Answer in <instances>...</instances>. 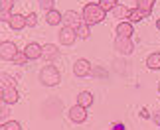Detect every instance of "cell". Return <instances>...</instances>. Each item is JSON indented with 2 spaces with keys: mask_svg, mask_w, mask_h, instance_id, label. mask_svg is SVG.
<instances>
[{
  "mask_svg": "<svg viewBox=\"0 0 160 130\" xmlns=\"http://www.w3.org/2000/svg\"><path fill=\"white\" fill-rule=\"evenodd\" d=\"M83 22L87 24V26H93V24H99L105 20V10L101 8V4L97 2H89L87 6L83 8Z\"/></svg>",
  "mask_w": 160,
  "mask_h": 130,
  "instance_id": "cell-1",
  "label": "cell"
},
{
  "mask_svg": "<svg viewBox=\"0 0 160 130\" xmlns=\"http://www.w3.org/2000/svg\"><path fill=\"white\" fill-rule=\"evenodd\" d=\"M40 81L44 83V85H48V87H55V85H59V81H61L59 71L55 69L53 65H46L44 69H42V73H40Z\"/></svg>",
  "mask_w": 160,
  "mask_h": 130,
  "instance_id": "cell-2",
  "label": "cell"
},
{
  "mask_svg": "<svg viewBox=\"0 0 160 130\" xmlns=\"http://www.w3.org/2000/svg\"><path fill=\"white\" fill-rule=\"evenodd\" d=\"M16 53H18V49H16V46L12 41H2L0 43V57L4 61H12Z\"/></svg>",
  "mask_w": 160,
  "mask_h": 130,
  "instance_id": "cell-3",
  "label": "cell"
},
{
  "mask_svg": "<svg viewBox=\"0 0 160 130\" xmlns=\"http://www.w3.org/2000/svg\"><path fill=\"white\" fill-rule=\"evenodd\" d=\"M77 40V32L73 28H69V26H63L59 30V41L63 43V46H71L73 41Z\"/></svg>",
  "mask_w": 160,
  "mask_h": 130,
  "instance_id": "cell-4",
  "label": "cell"
},
{
  "mask_svg": "<svg viewBox=\"0 0 160 130\" xmlns=\"http://www.w3.org/2000/svg\"><path fill=\"white\" fill-rule=\"evenodd\" d=\"M67 114H69V118H71L73 122H85V120H87V108L81 107V104H75V107H71Z\"/></svg>",
  "mask_w": 160,
  "mask_h": 130,
  "instance_id": "cell-5",
  "label": "cell"
},
{
  "mask_svg": "<svg viewBox=\"0 0 160 130\" xmlns=\"http://www.w3.org/2000/svg\"><path fill=\"white\" fill-rule=\"evenodd\" d=\"M115 49H119L121 53H132V49H134V46H132V40L131 38H119L117 36V40H115Z\"/></svg>",
  "mask_w": 160,
  "mask_h": 130,
  "instance_id": "cell-6",
  "label": "cell"
},
{
  "mask_svg": "<svg viewBox=\"0 0 160 130\" xmlns=\"http://www.w3.org/2000/svg\"><path fill=\"white\" fill-rule=\"evenodd\" d=\"M63 22H65V26H69L73 30H77L79 28V24L83 22V18L77 14V12H73V10H67L65 14H63Z\"/></svg>",
  "mask_w": 160,
  "mask_h": 130,
  "instance_id": "cell-7",
  "label": "cell"
},
{
  "mask_svg": "<svg viewBox=\"0 0 160 130\" xmlns=\"http://www.w3.org/2000/svg\"><path fill=\"white\" fill-rule=\"evenodd\" d=\"M73 73H75L77 77H85L91 73V63L87 59H77L75 65H73Z\"/></svg>",
  "mask_w": 160,
  "mask_h": 130,
  "instance_id": "cell-8",
  "label": "cell"
},
{
  "mask_svg": "<svg viewBox=\"0 0 160 130\" xmlns=\"http://www.w3.org/2000/svg\"><path fill=\"white\" fill-rule=\"evenodd\" d=\"M2 103L6 104H14L18 103V99H20V95H18V91H16V87H6V89H2Z\"/></svg>",
  "mask_w": 160,
  "mask_h": 130,
  "instance_id": "cell-9",
  "label": "cell"
},
{
  "mask_svg": "<svg viewBox=\"0 0 160 130\" xmlns=\"http://www.w3.org/2000/svg\"><path fill=\"white\" fill-rule=\"evenodd\" d=\"M132 34H134V30H132L131 22H121L119 26H117V36H119V38H131Z\"/></svg>",
  "mask_w": 160,
  "mask_h": 130,
  "instance_id": "cell-10",
  "label": "cell"
},
{
  "mask_svg": "<svg viewBox=\"0 0 160 130\" xmlns=\"http://www.w3.org/2000/svg\"><path fill=\"white\" fill-rule=\"evenodd\" d=\"M10 28L12 30H16V32H20L22 28H26V16H22V14H12L10 18Z\"/></svg>",
  "mask_w": 160,
  "mask_h": 130,
  "instance_id": "cell-11",
  "label": "cell"
},
{
  "mask_svg": "<svg viewBox=\"0 0 160 130\" xmlns=\"http://www.w3.org/2000/svg\"><path fill=\"white\" fill-rule=\"evenodd\" d=\"M24 53H26L28 59H38V57H42V46H38V43H28Z\"/></svg>",
  "mask_w": 160,
  "mask_h": 130,
  "instance_id": "cell-12",
  "label": "cell"
},
{
  "mask_svg": "<svg viewBox=\"0 0 160 130\" xmlns=\"http://www.w3.org/2000/svg\"><path fill=\"white\" fill-rule=\"evenodd\" d=\"M152 6H154V0H137V8L146 16H150V12H152Z\"/></svg>",
  "mask_w": 160,
  "mask_h": 130,
  "instance_id": "cell-13",
  "label": "cell"
},
{
  "mask_svg": "<svg viewBox=\"0 0 160 130\" xmlns=\"http://www.w3.org/2000/svg\"><path fill=\"white\" fill-rule=\"evenodd\" d=\"M77 104H81V107H91L93 104V95L91 93H87V91H83V93H79L77 95Z\"/></svg>",
  "mask_w": 160,
  "mask_h": 130,
  "instance_id": "cell-14",
  "label": "cell"
},
{
  "mask_svg": "<svg viewBox=\"0 0 160 130\" xmlns=\"http://www.w3.org/2000/svg\"><path fill=\"white\" fill-rule=\"evenodd\" d=\"M46 20H48V24H50V26H58L59 22H63V16H61L59 12L53 8V10H50V12H48Z\"/></svg>",
  "mask_w": 160,
  "mask_h": 130,
  "instance_id": "cell-15",
  "label": "cell"
},
{
  "mask_svg": "<svg viewBox=\"0 0 160 130\" xmlns=\"http://www.w3.org/2000/svg\"><path fill=\"white\" fill-rule=\"evenodd\" d=\"M55 55H58V47L52 46V43H48V46L42 47V57H44V59L50 61V59H53V57H55Z\"/></svg>",
  "mask_w": 160,
  "mask_h": 130,
  "instance_id": "cell-16",
  "label": "cell"
},
{
  "mask_svg": "<svg viewBox=\"0 0 160 130\" xmlns=\"http://www.w3.org/2000/svg\"><path fill=\"white\" fill-rule=\"evenodd\" d=\"M146 67L148 69H160V53H150L146 57Z\"/></svg>",
  "mask_w": 160,
  "mask_h": 130,
  "instance_id": "cell-17",
  "label": "cell"
},
{
  "mask_svg": "<svg viewBox=\"0 0 160 130\" xmlns=\"http://www.w3.org/2000/svg\"><path fill=\"white\" fill-rule=\"evenodd\" d=\"M127 18H128V22H131V24H134V22H140V20H142L144 14H142V12H140L138 8H132V10H128Z\"/></svg>",
  "mask_w": 160,
  "mask_h": 130,
  "instance_id": "cell-18",
  "label": "cell"
},
{
  "mask_svg": "<svg viewBox=\"0 0 160 130\" xmlns=\"http://www.w3.org/2000/svg\"><path fill=\"white\" fill-rule=\"evenodd\" d=\"M75 32H77V38H81V40H87L89 36H91V32H89V26H87L85 22H81V24H79V28L75 30Z\"/></svg>",
  "mask_w": 160,
  "mask_h": 130,
  "instance_id": "cell-19",
  "label": "cell"
},
{
  "mask_svg": "<svg viewBox=\"0 0 160 130\" xmlns=\"http://www.w3.org/2000/svg\"><path fill=\"white\" fill-rule=\"evenodd\" d=\"M0 85H2V89H6V87H16L14 77L8 75V73H2V75H0Z\"/></svg>",
  "mask_w": 160,
  "mask_h": 130,
  "instance_id": "cell-20",
  "label": "cell"
},
{
  "mask_svg": "<svg viewBox=\"0 0 160 130\" xmlns=\"http://www.w3.org/2000/svg\"><path fill=\"white\" fill-rule=\"evenodd\" d=\"M127 14H128V8H127V6H122V4H117L115 8H113V16L115 18H127Z\"/></svg>",
  "mask_w": 160,
  "mask_h": 130,
  "instance_id": "cell-21",
  "label": "cell"
},
{
  "mask_svg": "<svg viewBox=\"0 0 160 130\" xmlns=\"http://www.w3.org/2000/svg\"><path fill=\"white\" fill-rule=\"evenodd\" d=\"M99 4H101V8L107 12V10H113L115 6L119 4V0H99Z\"/></svg>",
  "mask_w": 160,
  "mask_h": 130,
  "instance_id": "cell-22",
  "label": "cell"
},
{
  "mask_svg": "<svg viewBox=\"0 0 160 130\" xmlns=\"http://www.w3.org/2000/svg\"><path fill=\"white\" fill-rule=\"evenodd\" d=\"M18 0H0V10L2 12H12V6H14Z\"/></svg>",
  "mask_w": 160,
  "mask_h": 130,
  "instance_id": "cell-23",
  "label": "cell"
},
{
  "mask_svg": "<svg viewBox=\"0 0 160 130\" xmlns=\"http://www.w3.org/2000/svg\"><path fill=\"white\" fill-rule=\"evenodd\" d=\"M12 61H14L16 65H26L28 57H26V53H24V51H18V53L14 55V59H12Z\"/></svg>",
  "mask_w": 160,
  "mask_h": 130,
  "instance_id": "cell-24",
  "label": "cell"
},
{
  "mask_svg": "<svg viewBox=\"0 0 160 130\" xmlns=\"http://www.w3.org/2000/svg\"><path fill=\"white\" fill-rule=\"evenodd\" d=\"M38 2H40V6H42L44 10H48V12H50V10H53V4H55V0H38Z\"/></svg>",
  "mask_w": 160,
  "mask_h": 130,
  "instance_id": "cell-25",
  "label": "cell"
},
{
  "mask_svg": "<svg viewBox=\"0 0 160 130\" xmlns=\"http://www.w3.org/2000/svg\"><path fill=\"white\" fill-rule=\"evenodd\" d=\"M36 24H38V16H36V14L26 16V26L28 28H36Z\"/></svg>",
  "mask_w": 160,
  "mask_h": 130,
  "instance_id": "cell-26",
  "label": "cell"
},
{
  "mask_svg": "<svg viewBox=\"0 0 160 130\" xmlns=\"http://www.w3.org/2000/svg\"><path fill=\"white\" fill-rule=\"evenodd\" d=\"M6 130H22V126H20V122H16V120H10V122H6Z\"/></svg>",
  "mask_w": 160,
  "mask_h": 130,
  "instance_id": "cell-27",
  "label": "cell"
},
{
  "mask_svg": "<svg viewBox=\"0 0 160 130\" xmlns=\"http://www.w3.org/2000/svg\"><path fill=\"white\" fill-rule=\"evenodd\" d=\"M10 18H12V12H2L0 10V20L2 22H10Z\"/></svg>",
  "mask_w": 160,
  "mask_h": 130,
  "instance_id": "cell-28",
  "label": "cell"
},
{
  "mask_svg": "<svg viewBox=\"0 0 160 130\" xmlns=\"http://www.w3.org/2000/svg\"><path fill=\"white\" fill-rule=\"evenodd\" d=\"M113 130H127V128H125L122 122H117V124H113Z\"/></svg>",
  "mask_w": 160,
  "mask_h": 130,
  "instance_id": "cell-29",
  "label": "cell"
},
{
  "mask_svg": "<svg viewBox=\"0 0 160 130\" xmlns=\"http://www.w3.org/2000/svg\"><path fill=\"white\" fill-rule=\"evenodd\" d=\"M140 116H142V118H148V116H150V113H148L146 108H140Z\"/></svg>",
  "mask_w": 160,
  "mask_h": 130,
  "instance_id": "cell-30",
  "label": "cell"
},
{
  "mask_svg": "<svg viewBox=\"0 0 160 130\" xmlns=\"http://www.w3.org/2000/svg\"><path fill=\"white\" fill-rule=\"evenodd\" d=\"M154 122H156V124H158V126H160V110H158V113H156V114H154Z\"/></svg>",
  "mask_w": 160,
  "mask_h": 130,
  "instance_id": "cell-31",
  "label": "cell"
},
{
  "mask_svg": "<svg viewBox=\"0 0 160 130\" xmlns=\"http://www.w3.org/2000/svg\"><path fill=\"white\" fill-rule=\"evenodd\" d=\"M0 130H6V126H4V124H0Z\"/></svg>",
  "mask_w": 160,
  "mask_h": 130,
  "instance_id": "cell-32",
  "label": "cell"
},
{
  "mask_svg": "<svg viewBox=\"0 0 160 130\" xmlns=\"http://www.w3.org/2000/svg\"><path fill=\"white\" fill-rule=\"evenodd\" d=\"M156 28H158V30H160V20H158V22H156Z\"/></svg>",
  "mask_w": 160,
  "mask_h": 130,
  "instance_id": "cell-33",
  "label": "cell"
},
{
  "mask_svg": "<svg viewBox=\"0 0 160 130\" xmlns=\"http://www.w3.org/2000/svg\"><path fill=\"white\" fill-rule=\"evenodd\" d=\"M158 93H160V83H158Z\"/></svg>",
  "mask_w": 160,
  "mask_h": 130,
  "instance_id": "cell-34",
  "label": "cell"
}]
</instances>
